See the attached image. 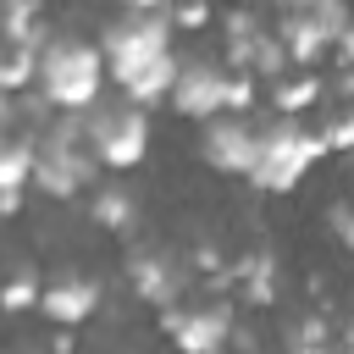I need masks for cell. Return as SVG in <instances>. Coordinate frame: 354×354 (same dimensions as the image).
Returning a JSON list of instances; mask_svg holds the SVG:
<instances>
[{"label": "cell", "mask_w": 354, "mask_h": 354, "mask_svg": "<svg viewBox=\"0 0 354 354\" xmlns=\"http://www.w3.org/2000/svg\"><path fill=\"white\" fill-rule=\"evenodd\" d=\"M33 88H39L55 111H83V105H94L100 88H105V55H100V44H88V39H50V44L39 50Z\"/></svg>", "instance_id": "1"}, {"label": "cell", "mask_w": 354, "mask_h": 354, "mask_svg": "<svg viewBox=\"0 0 354 354\" xmlns=\"http://www.w3.org/2000/svg\"><path fill=\"white\" fill-rule=\"evenodd\" d=\"M321 155H326L321 133H310V127H299V116L277 111V116L260 127V155H254V166H249L243 177H249L260 194H288V188H299V177H304Z\"/></svg>", "instance_id": "2"}, {"label": "cell", "mask_w": 354, "mask_h": 354, "mask_svg": "<svg viewBox=\"0 0 354 354\" xmlns=\"http://www.w3.org/2000/svg\"><path fill=\"white\" fill-rule=\"evenodd\" d=\"M83 122H88V149L100 166L111 171H133L144 155H149V116L144 105H83Z\"/></svg>", "instance_id": "3"}, {"label": "cell", "mask_w": 354, "mask_h": 354, "mask_svg": "<svg viewBox=\"0 0 354 354\" xmlns=\"http://www.w3.org/2000/svg\"><path fill=\"white\" fill-rule=\"evenodd\" d=\"M166 50H171V11H122L100 33V55H105V72L116 83Z\"/></svg>", "instance_id": "4"}, {"label": "cell", "mask_w": 354, "mask_h": 354, "mask_svg": "<svg viewBox=\"0 0 354 354\" xmlns=\"http://www.w3.org/2000/svg\"><path fill=\"white\" fill-rule=\"evenodd\" d=\"M199 155L210 171H227V177H243L260 155V127L243 122V111H216L205 116V133H199Z\"/></svg>", "instance_id": "5"}, {"label": "cell", "mask_w": 354, "mask_h": 354, "mask_svg": "<svg viewBox=\"0 0 354 354\" xmlns=\"http://www.w3.org/2000/svg\"><path fill=\"white\" fill-rule=\"evenodd\" d=\"M94 149L88 144H50V138H33V188L50 194V199H72L77 188H88L94 177Z\"/></svg>", "instance_id": "6"}, {"label": "cell", "mask_w": 354, "mask_h": 354, "mask_svg": "<svg viewBox=\"0 0 354 354\" xmlns=\"http://www.w3.org/2000/svg\"><path fill=\"white\" fill-rule=\"evenodd\" d=\"M160 332L183 348V354H221L227 337H232V304H199V310H183V304H160Z\"/></svg>", "instance_id": "7"}, {"label": "cell", "mask_w": 354, "mask_h": 354, "mask_svg": "<svg viewBox=\"0 0 354 354\" xmlns=\"http://www.w3.org/2000/svg\"><path fill=\"white\" fill-rule=\"evenodd\" d=\"M166 105H171L177 116H194V122L216 116V111L227 105V66H216V61H183L177 77H171Z\"/></svg>", "instance_id": "8"}, {"label": "cell", "mask_w": 354, "mask_h": 354, "mask_svg": "<svg viewBox=\"0 0 354 354\" xmlns=\"http://www.w3.org/2000/svg\"><path fill=\"white\" fill-rule=\"evenodd\" d=\"M127 282H133V293L144 299V304H177L183 299V282H188V271L166 254V249H133L127 254Z\"/></svg>", "instance_id": "9"}, {"label": "cell", "mask_w": 354, "mask_h": 354, "mask_svg": "<svg viewBox=\"0 0 354 354\" xmlns=\"http://www.w3.org/2000/svg\"><path fill=\"white\" fill-rule=\"evenodd\" d=\"M39 310H44V321H55V326H83L94 310H100V282L94 277H55L50 288H39Z\"/></svg>", "instance_id": "10"}, {"label": "cell", "mask_w": 354, "mask_h": 354, "mask_svg": "<svg viewBox=\"0 0 354 354\" xmlns=\"http://www.w3.org/2000/svg\"><path fill=\"white\" fill-rule=\"evenodd\" d=\"M171 77H177V61H171V50H166V55L144 61L138 72H127V77H122L116 88H122V94H127L133 105H144V111H149V105H160V100L171 94Z\"/></svg>", "instance_id": "11"}, {"label": "cell", "mask_w": 354, "mask_h": 354, "mask_svg": "<svg viewBox=\"0 0 354 354\" xmlns=\"http://www.w3.org/2000/svg\"><path fill=\"white\" fill-rule=\"evenodd\" d=\"M227 271H232V282H243V299H249L254 310H271V304H277V260H271V249H266V254L254 249V254L232 260Z\"/></svg>", "instance_id": "12"}, {"label": "cell", "mask_w": 354, "mask_h": 354, "mask_svg": "<svg viewBox=\"0 0 354 354\" xmlns=\"http://www.w3.org/2000/svg\"><path fill=\"white\" fill-rule=\"evenodd\" d=\"M266 94H271V105L277 111H288V116H304L310 105H321V94H326V77L315 72V66H304L299 77H277V83H266Z\"/></svg>", "instance_id": "13"}, {"label": "cell", "mask_w": 354, "mask_h": 354, "mask_svg": "<svg viewBox=\"0 0 354 354\" xmlns=\"http://www.w3.org/2000/svg\"><path fill=\"white\" fill-rule=\"evenodd\" d=\"M282 44H288V61L293 66H315V61H326V50H332V39L321 33V28H310L304 17H293V11H282Z\"/></svg>", "instance_id": "14"}, {"label": "cell", "mask_w": 354, "mask_h": 354, "mask_svg": "<svg viewBox=\"0 0 354 354\" xmlns=\"http://www.w3.org/2000/svg\"><path fill=\"white\" fill-rule=\"evenodd\" d=\"M88 216H94L105 232H133V227H138V199H133L127 188L105 183V188H94V199H88Z\"/></svg>", "instance_id": "15"}, {"label": "cell", "mask_w": 354, "mask_h": 354, "mask_svg": "<svg viewBox=\"0 0 354 354\" xmlns=\"http://www.w3.org/2000/svg\"><path fill=\"white\" fill-rule=\"evenodd\" d=\"M260 17L243 6V11H232L227 22H221V55H227V66L232 72H249V50H254V39H260Z\"/></svg>", "instance_id": "16"}, {"label": "cell", "mask_w": 354, "mask_h": 354, "mask_svg": "<svg viewBox=\"0 0 354 354\" xmlns=\"http://www.w3.org/2000/svg\"><path fill=\"white\" fill-rule=\"evenodd\" d=\"M44 0H0V39L11 44H44Z\"/></svg>", "instance_id": "17"}, {"label": "cell", "mask_w": 354, "mask_h": 354, "mask_svg": "<svg viewBox=\"0 0 354 354\" xmlns=\"http://www.w3.org/2000/svg\"><path fill=\"white\" fill-rule=\"evenodd\" d=\"M39 50H44V44H11V39H0V88H6V94H22V88L33 83Z\"/></svg>", "instance_id": "18"}, {"label": "cell", "mask_w": 354, "mask_h": 354, "mask_svg": "<svg viewBox=\"0 0 354 354\" xmlns=\"http://www.w3.org/2000/svg\"><path fill=\"white\" fill-rule=\"evenodd\" d=\"M288 66H293V61H288L282 33H266V28H260V39H254V50H249V72H254L260 83H277Z\"/></svg>", "instance_id": "19"}, {"label": "cell", "mask_w": 354, "mask_h": 354, "mask_svg": "<svg viewBox=\"0 0 354 354\" xmlns=\"http://www.w3.org/2000/svg\"><path fill=\"white\" fill-rule=\"evenodd\" d=\"M288 11H293V17H304L310 28H321L332 44H337V33L354 22V17H348V0H299V6H288Z\"/></svg>", "instance_id": "20"}, {"label": "cell", "mask_w": 354, "mask_h": 354, "mask_svg": "<svg viewBox=\"0 0 354 354\" xmlns=\"http://www.w3.org/2000/svg\"><path fill=\"white\" fill-rule=\"evenodd\" d=\"M39 288H44L39 271H33V266H17V271L0 282V310H11V315H17V310H39Z\"/></svg>", "instance_id": "21"}, {"label": "cell", "mask_w": 354, "mask_h": 354, "mask_svg": "<svg viewBox=\"0 0 354 354\" xmlns=\"http://www.w3.org/2000/svg\"><path fill=\"white\" fill-rule=\"evenodd\" d=\"M282 337H288L293 354H321L332 343V326H326V315H299V321H288Z\"/></svg>", "instance_id": "22"}, {"label": "cell", "mask_w": 354, "mask_h": 354, "mask_svg": "<svg viewBox=\"0 0 354 354\" xmlns=\"http://www.w3.org/2000/svg\"><path fill=\"white\" fill-rule=\"evenodd\" d=\"M254 100H260V77H254V72H232V66H227V105H221V111H249Z\"/></svg>", "instance_id": "23"}, {"label": "cell", "mask_w": 354, "mask_h": 354, "mask_svg": "<svg viewBox=\"0 0 354 354\" xmlns=\"http://www.w3.org/2000/svg\"><path fill=\"white\" fill-rule=\"evenodd\" d=\"M321 144H326V149H354V105H343V111L321 127Z\"/></svg>", "instance_id": "24"}, {"label": "cell", "mask_w": 354, "mask_h": 354, "mask_svg": "<svg viewBox=\"0 0 354 354\" xmlns=\"http://www.w3.org/2000/svg\"><path fill=\"white\" fill-rule=\"evenodd\" d=\"M171 28H205L210 22V0H166Z\"/></svg>", "instance_id": "25"}, {"label": "cell", "mask_w": 354, "mask_h": 354, "mask_svg": "<svg viewBox=\"0 0 354 354\" xmlns=\"http://www.w3.org/2000/svg\"><path fill=\"white\" fill-rule=\"evenodd\" d=\"M326 221H332L337 243H343V249H354V205H332V210H326Z\"/></svg>", "instance_id": "26"}, {"label": "cell", "mask_w": 354, "mask_h": 354, "mask_svg": "<svg viewBox=\"0 0 354 354\" xmlns=\"http://www.w3.org/2000/svg\"><path fill=\"white\" fill-rule=\"evenodd\" d=\"M194 271H199V277H216V271H227V260H221V249H210V243H199V249H194Z\"/></svg>", "instance_id": "27"}, {"label": "cell", "mask_w": 354, "mask_h": 354, "mask_svg": "<svg viewBox=\"0 0 354 354\" xmlns=\"http://www.w3.org/2000/svg\"><path fill=\"white\" fill-rule=\"evenodd\" d=\"M326 88H332L337 100H348V105H354V66H343V72H337V83H326Z\"/></svg>", "instance_id": "28"}, {"label": "cell", "mask_w": 354, "mask_h": 354, "mask_svg": "<svg viewBox=\"0 0 354 354\" xmlns=\"http://www.w3.org/2000/svg\"><path fill=\"white\" fill-rule=\"evenodd\" d=\"M332 50H337V61H343V66H354V22L337 33V44H332Z\"/></svg>", "instance_id": "29"}, {"label": "cell", "mask_w": 354, "mask_h": 354, "mask_svg": "<svg viewBox=\"0 0 354 354\" xmlns=\"http://www.w3.org/2000/svg\"><path fill=\"white\" fill-rule=\"evenodd\" d=\"M22 210V188H0V216H17Z\"/></svg>", "instance_id": "30"}, {"label": "cell", "mask_w": 354, "mask_h": 354, "mask_svg": "<svg viewBox=\"0 0 354 354\" xmlns=\"http://www.w3.org/2000/svg\"><path fill=\"white\" fill-rule=\"evenodd\" d=\"M122 11H166V0H122Z\"/></svg>", "instance_id": "31"}, {"label": "cell", "mask_w": 354, "mask_h": 354, "mask_svg": "<svg viewBox=\"0 0 354 354\" xmlns=\"http://www.w3.org/2000/svg\"><path fill=\"white\" fill-rule=\"evenodd\" d=\"M238 6H254V0H238Z\"/></svg>", "instance_id": "32"}, {"label": "cell", "mask_w": 354, "mask_h": 354, "mask_svg": "<svg viewBox=\"0 0 354 354\" xmlns=\"http://www.w3.org/2000/svg\"><path fill=\"white\" fill-rule=\"evenodd\" d=\"M0 133H6V127H0Z\"/></svg>", "instance_id": "33"}]
</instances>
